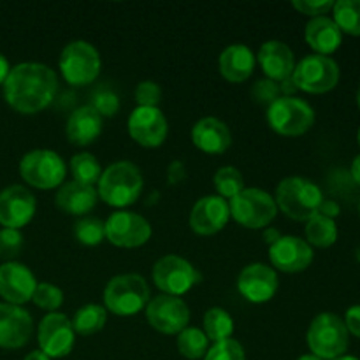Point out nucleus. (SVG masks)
<instances>
[{
	"mask_svg": "<svg viewBox=\"0 0 360 360\" xmlns=\"http://www.w3.org/2000/svg\"><path fill=\"white\" fill-rule=\"evenodd\" d=\"M37 280L25 264L6 262L0 266V295L7 304L21 306L32 301Z\"/></svg>",
	"mask_w": 360,
	"mask_h": 360,
	"instance_id": "nucleus-21",
	"label": "nucleus"
},
{
	"mask_svg": "<svg viewBox=\"0 0 360 360\" xmlns=\"http://www.w3.org/2000/svg\"><path fill=\"white\" fill-rule=\"evenodd\" d=\"M278 287H280V280H278L276 271L266 264H250L239 273V294L253 304H262V302L271 301L276 295Z\"/></svg>",
	"mask_w": 360,
	"mask_h": 360,
	"instance_id": "nucleus-15",
	"label": "nucleus"
},
{
	"mask_svg": "<svg viewBox=\"0 0 360 360\" xmlns=\"http://www.w3.org/2000/svg\"><path fill=\"white\" fill-rule=\"evenodd\" d=\"M23 360H51V359H49L48 355L44 354V352L35 350V352H30V354H28L27 357H25Z\"/></svg>",
	"mask_w": 360,
	"mask_h": 360,
	"instance_id": "nucleus-50",
	"label": "nucleus"
},
{
	"mask_svg": "<svg viewBox=\"0 0 360 360\" xmlns=\"http://www.w3.org/2000/svg\"><path fill=\"white\" fill-rule=\"evenodd\" d=\"M276 206L295 221H308L319 214L320 204L323 202L322 190L311 179L301 176H290L281 179L274 195Z\"/></svg>",
	"mask_w": 360,
	"mask_h": 360,
	"instance_id": "nucleus-3",
	"label": "nucleus"
},
{
	"mask_svg": "<svg viewBox=\"0 0 360 360\" xmlns=\"http://www.w3.org/2000/svg\"><path fill=\"white\" fill-rule=\"evenodd\" d=\"M34 320L21 306L0 302V348L16 350L30 341Z\"/></svg>",
	"mask_w": 360,
	"mask_h": 360,
	"instance_id": "nucleus-20",
	"label": "nucleus"
},
{
	"mask_svg": "<svg viewBox=\"0 0 360 360\" xmlns=\"http://www.w3.org/2000/svg\"><path fill=\"white\" fill-rule=\"evenodd\" d=\"M32 301L41 309L55 313V309H58L63 304V292L51 283H37Z\"/></svg>",
	"mask_w": 360,
	"mask_h": 360,
	"instance_id": "nucleus-36",
	"label": "nucleus"
},
{
	"mask_svg": "<svg viewBox=\"0 0 360 360\" xmlns=\"http://www.w3.org/2000/svg\"><path fill=\"white\" fill-rule=\"evenodd\" d=\"M98 193L94 186H84L76 181L63 183L55 197L56 207L67 214H86L97 204Z\"/></svg>",
	"mask_w": 360,
	"mask_h": 360,
	"instance_id": "nucleus-27",
	"label": "nucleus"
},
{
	"mask_svg": "<svg viewBox=\"0 0 360 360\" xmlns=\"http://www.w3.org/2000/svg\"><path fill=\"white\" fill-rule=\"evenodd\" d=\"M350 172H352V178H354V181L360 186V155H357V157L354 158V162H352Z\"/></svg>",
	"mask_w": 360,
	"mask_h": 360,
	"instance_id": "nucleus-49",
	"label": "nucleus"
},
{
	"mask_svg": "<svg viewBox=\"0 0 360 360\" xmlns=\"http://www.w3.org/2000/svg\"><path fill=\"white\" fill-rule=\"evenodd\" d=\"M252 97L257 104H262L269 108L274 101L281 97L280 84L273 79H259L252 88Z\"/></svg>",
	"mask_w": 360,
	"mask_h": 360,
	"instance_id": "nucleus-40",
	"label": "nucleus"
},
{
	"mask_svg": "<svg viewBox=\"0 0 360 360\" xmlns=\"http://www.w3.org/2000/svg\"><path fill=\"white\" fill-rule=\"evenodd\" d=\"M146 320L162 334H179L188 327L190 309L181 297L160 294L148 302Z\"/></svg>",
	"mask_w": 360,
	"mask_h": 360,
	"instance_id": "nucleus-12",
	"label": "nucleus"
},
{
	"mask_svg": "<svg viewBox=\"0 0 360 360\" xmlns=\"http://www.w3.org/2000/svg\"><path fill=\"white\" fill-rule=\"evenodd\" d=\"M334 360H360V359L352 357V355H341V357H338V359H334Z\"/></svg>",
	"mask_w": 360,
	"mask_h": 360,
	"instance_id": "nucleus-52",
	"label": "nucleus"
},
{
	"mask_svg": "<svg viewBox=\"0 0 360 360\" xmlns=\"http://www.w3.org/2000/svg\"><path fill=\"white\" fill-rule=\"evenodd\" d=\"M357 105H359V111H360V84H359V90H357Z\"/></svg>",
	"mask_w": 360,
	"mask_h": 360,
	"instance_id": "nucleus-53",
	"label": "nucleus"
},
{
	"mask_svg": "<svg viewBox=\"0 0 360 360\" xmlns=\"http://www.w3.org/2000/svg\"><path fill=\"white\" fill-rule=\"evenodd\" d=\"M74 236L84 246H97L105 239V225L98 218H81L74 225Z\"/></svg>",
	"mask_w": 360,
	"mask_h": 360,
	"instance_id": "nucleus-35",
	"label": "nucleus"
},
{
	"mask_svg": "<svg viewBox=\"0 0 360 360\" xmlns=\"http://www.w3.org/2000/svg\"><path fill=\"white\" fill-rule=\"evenodd\" d=\"M257 56L245 44H232L221 51L218 70L231 83H245L255 69Z\"/></svg>",
	"mask_w": 360,
	"mask_h": 360,
	"instance_id": "nucleus-25",
	"label": "nucleus"
},
{
	"mask_svg": "<svg viewBox=\"0 0 360 360\" xmlns=\"http://www.w3.org/2000/svg\"><path fill=\"white\" fill-rule=\"evenodd\" d=\"M105 225V239L120 248H139L151 238V225L144 217L130 211H116Z\"/></svg>",
	"mask_w": 360,
	"mask_h": 360,
	"instance_id": "nucleus-13",
	"label": "nucleus"
},
{
	"mask_svg": "<svg viewBox=\"0 0 360 360\" xmlns=\"http://www.w3.org/2000/svg\"><path fill=\"white\" fill-rule=\"evenodd\" d=\"M90 105L104 118V116H115L120 111V98L111 88L101 86L91 94Z\"/></svg>",
	"mask_w": 360,
	"mask_h": 360,
	"instance_id": "nucleus-37",
	"label": "nucleus"
},
{
	"mask_svg": "<svg viewBox=\"0 0 360 360\" xmlns=\"http://www.w3.org/2000/svg\"><path fill=\"white\" fill-rule=\"evenodd\" d=\"M35 207L37 202L30 190L23 185L7 186L0 192V225L20 231L34 218Z\"/></svg>",
	"mask_w": 360,
	"mask_h": 360,
	"instance_id": "nucleus-16",
	"label": "nucleus"
},
{
	"mask_svg": "<svg viewBox=\"0 0 360 360\" xmlns=\"http://www.w3.org/2000/svg\"><path fill=\"white\" fill-rule=\"evenodd\" d=\"M102 127H104L102 116L90 104L81 105L67 120V139L76 146H88L98 139Z\"/></svg>",
	"mask_w": 360,
	"mask_h": 360,
	"instance_id": "nucleus-24",
	"label": "nucleus"
},
{
	"mask_svg": "<svg viewBox=\"0 0 360 360\" xmlns=\"http://www.w3.org/2000/svg\"><path fill=\"white\" fill-rule=\"evenodd\" d=\"M306 340H308V347L315 357L334 360L345 355V352L348 350L350 334H348L341 316L334 315V313H320L309 323Z\"/></svg>",
	"mask_w": 360,
	"mask_h": 360,
	"instance_id": "nucleus-5",
	"label": "nucleus"
},
{
	"mask_svg": "<svg viewBox=\"0 0 360 360\" xmlns=\"http://www.w3.org/2000/svg\"><path fill=\"white\" fill-rule=\"evenodd\" d=\"M340 204L334 202V200H326L323 199V202L320 204V210H319V214H322V217L326 218H330V220H334V218L340 214Z\"/></svg>",
	"mask_w": 360,
	"mask_h": 360,
	"instance_id": "nucleus-45",
	"label": "nucleus"
},
{
	"mask_svg": "<svg viewBox=\"0 0 360 360\" xmlns=\"http://www.w3.org/2000/svg\"><path fill=\"white\" fill-rule=\"evenodd\" d=\"M169 125L165 115L158 108L137 105L129 116V134L144 148H158L167 137Z\"/></svg>",
	"mask_w": 360,
	"mask_h": 360,
	"instance_id": "nucleus-17",
	"label": "nucleus"
},
{
	"mask_svg": "<svg viewBox=\"0 0 360 360\" xmlns=\"http://www.w3.org/2000/svg\"><path fill=\"white\" fill-rule=\"evenodd\" d=\"M357 141H359V146H360V129H359V132H357Z\"/></svg>",
	"mask_w": 360,
	"mask_h": 360,
	"instance_id": "nucleus-54",
	"label": "nucleus"
},
{
	"mask_svg": "<svg viewBox=\"0 0 360 360\" xmlns=\"http://www.w3.org/2000/svg\"><path fill=\"white\" fill-rule=\"evenodd\" d=\"M9 70H11L9 62H7L6 56L0 53V84L7 79V76H9Z\"/></svg>",
	"mask_w": 360,
	"mask_h": 360,
	"instance_id": "nucleus-48",
	"label": "nucleus"
},
{
	"mask_svg": "<svg viewBox=\"0 0 360 360\" xmlns=\"http://www.w3.org/2000/svg\"><path fill=\"white\" fill-rule=\"evenodd\" d=\"M153 281L158 290L165 295L186 294L193 285L200 281V274L186 259L178 255H165L153 266Z\"/></svg>",
	"mask_w": 360,
	"mask_h": 360,
	"instance_id": "nucleus-11",
	"label": "nucleus"
},
{
	"mask_svg": "<svg viewBox=\"0 0 360 360\" xmlns=\"http://www.w3.org/2000/svg\"><path fill=\"white\" fill-rule=\"evenodd\" d=\"M58 90L55 70L44 63H18L4 81V97L7 104L23 115H35L48 108Z\"/></svg>",
	"mask_w": 360,
	"mask_h": 360,
	"instance_id": "nucleus-1",
	"label": "nucleus"
},
{
	"mask_svg": "<svg viewBox=\"0 0 360 360\" xmlns=\"http://www.w3.org/2000/svg\"><path fill=\"white\" fill-rule=\"evenodd\" d=\"M297 360H322V359H319V357H315L313 354H309V355H302V357H299Z\"/></svg>",
	"mask_w": 360,
	"mask_h": 360,
	"instance_id": "nucleus-51",
	"label": "nucleus"
},
{
	"mask_svg": "<svg viewBox=\"0 0 360 360\" xmlns=\"http://www.w3.org/2000/svg\"><path fill=\"white\" fill-rule=\"evenodd\" d=\"M192 143L207 155H221L231 148L232 134L221 120L207 116L192 129Z\"/></svg>",
	"mask_w": 360,
	"mask_h": 360,
	"instance_id": "nucleus-23",
	"label": "nucleus"
},
{
	"mask_svg": "<svg viewBox=\"0 0 360 360\" xmlns=\"http://www.w3.org/2000/svg\"><path fill=\"white\" fill-rule=\"evenodd\" d=\"M105 320H108V309L104 306L86 304L77 309L74 315V333L81 334V336H94L98 330L104 329Z\"/></svg>",
	"mask_w": 360,
	"mask_h": 360,
	"instance_id": "nucleus-29",
	"label": "nucleus"
},
{
	"mask_svg": "<svg viewBox=\"0 0 360 360\" xmlns=\"http://www.w3.org/2000/svg\"><path fill=\"white\" fill-rule=\"evenodd\" d=\"M359 211H360V202H359Z\"/></svg>",
	"mask_w": 360,
	"mask_h": 360,
	"instance_id": "nucleus-55",
	"label": "nucleus"
},
{
	"mask_svg": "<svg viewBox=\"0 0 360 360\" xmlns=\"http://www.w3.org/2000/svg\"><path fill=\"white\" fill-rule=\"evenodd\" d=\"M340 65L336 60L323 55H308L295 63L294 79L297 90L306 94H327L340 83Z\"/></svg>",
	"mask_w": 360,
	"mask_h": 360,
	"instance_id": "nucleus-10",
	"label": "nucleus"
},
{
	"mask_svg": "<svg viewBox=\"0 0 360 360\" xmlns=\"http://www.w3.org/2000/svg\"><path fill=\"white\" fill-rule=\"evenodd\" d=\"M306 243L316 248H329L338 241V225L330 218L315 214L306 224Z\"/></svg>",
	"mask_w": 360,
	"mask_h": 360,
	"instance_id": "nucleus-28",
	"label": "nucleus"
},
{
	"mask_svg": "<svg viewBox=\"0 0 360 360\" xmlns=\"http://www.w3.org/2000/svg\"><path fill=\"white\" fill-rule=\"evenodd\" d=\"M167 179L171 185H179V183L185 181L186 179L185 164L179 160L171 162V165H169V169H167Z\"/></svg>",
	"mask_w": 360,
	"mask_h": 360,
	"instance_id": "nucleus-44",
	"label": "nucleus"
},
{
	"mask_svg": "<svg viewBox=\"0 0 360 360\" xmlns=\"http://www.w3.org/2000/svg\"><path fill=\"white\" fill-rule=\"evenodd\" d=\"M269 259L281 273H301L311 266L313 248L297 236H281L269 246Z\"/></svg>",
	"mask_w": 360,
	"mask_h": 360,
	"instance_id": "nucleus-18",
	"label": "nucleus"
},
{
	"mask_svg": "<svg viewBox=\"0 0 360 360\" xmlns=\"http://www.w3.org/2000/svg\"><path fill=\"white\" fill-rule=\"evenodd\" d=\"M150 302V287L141 274H120L104 288V308L118 316H132Z\"/></svg>",
	"mask_w": 360,
	"mask_h": 360,
	"instance_id": "nucleus-4",
	"label": "nucleus"
},
{
	"mask_svg": "<svg viewBox=\"0 0 360 360\" xmlns=\"http://www.w3.org/2000/svg\"><path fill=\"white\" fill-rule=\"evenodd\" d=\"M20 174L25 183L41 190L62 186L65 181L67 167L63 158L51 150L28 151L20 162Z\"/></svg>",
	"mask_w": 360,
	"mask_h": 360,
	"instance_id": "nucleus-9",
	"label": "nucleus"
},
{
	"mask_svg": "<svg viewBox=\"0 0 360 360\" xmlns=\"http://www.w3.org/2000/svg\"><path fill=\"white\" fill-rule=\"evenodd\" d=\"M213 183L218 195L224 197V199H232V197H236L239 192L245 190V178L232 165H225V167L218 169L213 178Z\"/></svg>",
	"mask_w": 360,
	"mask_h": 360,
	"instance_id": "nucleus-34",
	"label": "nucleus"
},
{
	"mask_svg": "<svg viewBox=\"0 0 360 360\" xmlns=\"http://www.w3.org/2000/svg\"><path fill=\"white\" fill-rule=\"evenodd\" d=\"M343 322H345V327H347L348 334H352V336L359 338L360 340V306L359 304L352 306V308L347 309Z\"/></svg>",
	"mask_w": 360,
	"mask_h": 360,
	"instance_id": "nucleus-43",
	"label": "nucleus"
},
{
	"mask_svg": "<svg viewBox=\"0 0 360 360\" xmlns=\"http://www.w3.org/2000/svg\"><path fill=\"white\" fill-rule=\"evenodd\" d=\"M162 98V90L155 81H141L136 88V102L139 108H157Z\"/></svg>",
	"mask_w": 360,
	"mask_h": 360,
	"instance_id": "nucleus-41",
	"label": "nucleus"
},
{
	"mask_svg": "<svg viewBox=\"0 0 360 360\" xmlns=\"http://www.w3.org/2000/svg\"><path fill=\"white\" fill-rule=\"evenodd\" d=\"M260 67L266 72L267 79H273L276 83L287 79L294 74L295 56L294 51L281 41H267L257 55Z\"/></svg>",
	"mask_w": 360,
	"mask_h": 360,
	"instance_id": "nucleus-22",
	"label": "nucleus"
},
{
	"mask_svg": "<svg viewBox=\"0 0 360 360\" xmlns=\"http://www.w3.org/2000/svg\"><path fill=\"white\" fill-rule=\"evenodd\" d=\"M70 172L74 176V181L84 186L97 185L102 176L101 164L91 153H77L70 160Z\"/></svg>",
	"mask_w": 360,
	"mask_h": 360,
	"instance_id": "nucleus-32",
	"label": "nucleus"
},
{
	"mask_svg": "<svg viewBox=\"0 0 360 360\" xmlns=\"http://www.w3.org/2000/svg\"><path fill=\"white\" fill-rule=\"evenodd\" d=\"M292 7L297 9L301 14H306V16L319 18L326 16L329 11H333L334 2L333 0H320V2H313V0H294Z\"/></svg>",
	"mask_w": 360,
	"mask_h": 360,
	"instance_id": "nucleus-42",
	"label": "nucleus"
},
{
	"mask_svg": "<svg viewBox=\"0 0 360 360\" xmlns=\"http://www.w3.org/2000/svg\"><path fill=\"white\" fill-rule=\"evenodd\" d=\"M267 123L280 136L297 137L315 125V111L297 97H280L267 108Z\"/></svg>",
	"mask_w": 360,
	"mask_h": 360,
	"instance_id": "nucleus-7",
	"label": "nucleus"
},
{
	"mask_svg": "<svg viewBox=\"0 0 360 360\" xmlns=\"http://www.w3.org/2000/svg\"><path fill=\"white\" fill-rule=\"evenodd\" d=\"M143 174L134 162L120 160L109 165L98 179L97 193L112 207H127L143 192Z\"/></svg>",
	"mask_w": 360,
	"mask_h": 360,
	"instance_id": "nucleus-2",
	"label": "nucleus"
},
{
	"mask_svg": "<svg viewBox=\"0 0 360 360\" xmlns=\"http://www.w3.org/2000/svg\"><path fill=\"white\" fill-rule=\"evenodd\" d=\"M23 248V236L16 229H2L0 231V260L13 262Z\"/></svg>",
	"mask_w": 360,
	"mask_h": 360,
	"instance_id": "nucleus-39",
	"label": "nucleus"
},
{
	"mask_svg": "<svg viewBox=\"0 0 360 360\" xmlns=\"http://www.w3.org/2000/svg\"><path fill=\"white\" fill-rule=\"evenodd\" d=\"M334 23L341 34L360 35V0H338L333 7Z\"/></svg>",
	"mask_w": 360,
	"mask_h": 360,
	"instance_id": "nucleus-31",
	"label": "nucleus"
},
{
	"mask_svg": "<svg viewBox=\"0 0 360 360\" xmlns=\"http://www.w3.org/2000/svg\"><path fill=\"white\" fill-rule=\"evenodd\" d=\"M204 360H246V355L241 343L231 338V340L214 343L204 355Z\"/></svg>",
	"mask_w": 360,
	"mask_h": 360,
	"instance_id": "nucleus-38",
	"label": "nucleus"
},
{
	"mask_svg": "<svg viewBox=\"0 0 360 360\" xmlns=\"http://www.w3.org/2000/svg\"><path fill=\"white\" fill-rule=\"evenodd\" d=\"M207 338L197 327H186L178 334V350L185 359L197 360L207 354Z\"/></svg>",
	"mask_w": 360,
	"mask_h": 360,
	"instance_id": "nucleus-33",
	"label": "nucleus"
},
{
	"mask_svg": "<svg viewBox=\"0 0 360 360\" xmlns=\"http://www.w3.org/2000/svg\"><path fill=\"white\" fill-rule=\"evenodd\" d=\"M231 218L229 202L220 195H206L195 202L190 211L188 224L195 234L213 236L227 225Z\"/></svg>",
	"mask_w": 360,
	"mask_h": 360,
	"instance_id": "nucleus-19",
	"label": "nucleus"
},
{
	"mask_svg": "<svg viewBox=\"0 0 360 360\" xmlns=\"http://www.w3.org/2000/svg\"><path fill=\"white\" fill-rule=\"evenodd\" d=\"M39 348L49 359H62L70 354L76 340L72 322L63 313H48L39 323Z\"/></svg>",
	"mask_w": 360,
	"mask_h": 360,
	"instance_id": "nucleus-14",
	"label": "nucleus"
},
{
	"mask_svg": "<svg viewBox=\"0 0 360 360\" xmlns=\"http://www.w3.org/2000/svg\"><path fill=\"white\" fill-rule=\"evenodd\" d=\"M280 238H281V234H280V231H276V229H273V227H266V229H264L262 239L269 246L274 245V243H276Z\"/></svg>",
	"mask_w": 360,
	"mask_h": 360,
	"instance_id": "nucleus-47",
	"label": "nucleus"
},
{
	"mask_svg": "<svg viewBox=\"0 0 360 360\" xmlns=\"http://www.w3.org/2000/svg\"><path fill=\"white\" fill-rule=\"evenodd\" d=\"M231 217L245 229H266L276 218L274 197L260 188H245L229 200Z\"/></svg>",
	"mask_w": 360,
	"mask_h": 360,
	"instance_id": "nucleus-8",
	"label": "nucleus"
},
{
	"mask_svg": "<svg viewBox=\"0 0 360 360\" xmlns=\"http://www.w3.org/2000/svg\"><path fill=\"white\" fill-rule=\"evenodd\" d=\"M204 334L207 340L214 343L231 340L234 334V320L221 308L207 309L204 315Z\"/></svg>",
	"mask_w": 360,
	"mask_h": 360,
	"instance_id": "nucleus-30",
	"label": "nucleus"
},
{
	"mask_svg": "<svg viewBox=\"0 0 360 360\" xmlns=\"http://www.w3.org/2000/svg\"><path fill=\"white\" fill-rule=\"evenodd\" d=\"M304 39L309 48L315 51V55L329 56L334 51H338V48L343 42V34L338 28V25L334 23L333 18L319 16L311 18L308 21L304 30Z\"/></svg>",
	"mask_w": 360,
	"mask_h": 360,
	"instance_id": "nucleus-26",
	"label": "nucleus"
},
{
	"mask_svg": "<svg viewBox=\"0 0 360 360\" xmlns=\"http://www.w3.org/2000/svg\"><path fill=\"white\" fill-rule=\"evenodd\" d=\"M60 72L63 79L72 86H84L97 79L102 60L95 46L86 41H72L62 49Z\"/></svg>",
	"mask_w": 360,
	"mask_h": 360,
	"instance_id": "nucleus-6",
	"label": "nucleus"
},
{
	"mask_svg": "<svg viewBox=\"0 0 360 360\" xmlns=\"http://www.w3.org/2000/svg\"><path fill=\"white\" fill-rule=\"evenodd\" d=\"M280 94H281V97H294V94L295 91H297V86H295V83H294V79H292V76L290 77H287V79H283V81H280Z\"/></svg>",
	"mask_w": 360,
	"mask_h": 360,
	"instance_id": "nucleus-46",
	"label": "nucleus"
}]
</instances>
